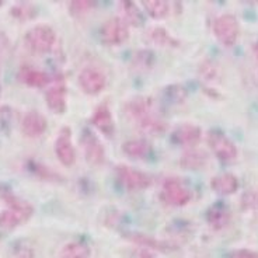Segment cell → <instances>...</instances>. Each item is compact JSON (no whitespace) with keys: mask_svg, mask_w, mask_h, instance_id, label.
Segmentation results:
<instances>
[{"mask_svg":"<svg viewBox=\"0 0 258 258\" xmlns=\"http://www.w3.org/2000/svg\"><path fill=\"white\" fill-rule=\"evenodd\" d=\"M208 145L212 149L213 155L222 161H232L237 157V148L236 145L220 132V131H211L208 135Z\"/></svg>","mask_w":258,"mask_h":258,"instance_id":"cell-4","label":"cell"},{"mask_svg":"<svg viewBox=\"0 0 258 258\" xmlns=\"http://www.w3.org/2000/svg\"><path fill=\"white\" fill-rule=\"evenodd\" d=\"M145 10L148 14L153 19L161 20L167 17L170 13V3L168 2H163V0H145L142 3Z\"/></svg>","mask_w":258,"mask_h":258,"instance_id":"cell-23","label":"cell"},{"mask_svg":"<svg viewBox=\"0 0 258 258\" xmlns=\"http://www.w3.org/2000/svg\"><path fill=\"white\" fill-rule=\"evenodd\" d=\"M161 197L171 207H184L191 201V191L180 180L167 178L163 182Z\"/></svg>","mask_w":258,"mask_h":258,"instance_id":"cell-5","label":"cell"},{"mask_svg":"<svg viewBox=\"0 0 258 258\" xmlns=\"http://www.w3.org/2000/svg\"><path fill=\"white\" fill-rule=\"evenodd\" d=\"M229 258H258V252L247 250V248H241V250H234L230 252Z\"/></svg>","mask_w":258,"mask_h":258,"instance_id":"cell-31","label":"cell"},{"mask_svg":"<svg viewBox=\"0 0 258 258\" xmlns=\"http://www.w3.org/2000/svg\"><path fill=\"white\" fill-rule=\"evenodd\" d=\"M79 86L80 89L90 96H96L98 93L105 89L107 86V79L105 75L97 68H84L83 71L79 73Z\"/></svg>","mask_w":258,"mask_h":258,"instance_id":"cell-7","label":"cell"},{"mask_svg":"<svg viewBox=\"0 0 258 258\" xmlns=\"http://www.w3.org/2000/svg\"><path fill=\"white\" fill-rule=\"evenodd\" d=\"M123 153L129 157L134 159H142L150 153V143L145 139H134V141H128L122 145Z\"/></svg>","mask_w":258,"mask_h":258,"instance_id":"cell-18","label":"cell"},{"mask_svg":"<svg viewBox=\"0 0 258 258\" xmlns=\"http://www.w3.org/2000/svg\"><path fill=\"white\" fill-rule=\"evenodd\" d=\"M46 118L38 111H28L21 119V132L27 138H38L46 131Z\"/></svg>","mask_w":258,"mask_h":258,"instance_id":"cell-10","label":"cell"},{"mask_svg":"<svg viewBox=\"0 0 258 258\" xmlns=\"http://www.w3.org/2000/svg\"><path fill=\"white\" fill-rule=\"evenodd\" d=\"M115 171L118 181L128 191H142L150 185V178L136 168L128 167V166H118Z\"/></svg>","mask_w":258,"mask_h":258,"instance_id":"cell-6","label":"cell"},{"mask_svg":"<svg viewBox=\"0 0 258 258\" xmlns=\"http://www.w3.org/2000/svg\"><path fill=\"white\" fill-rule=\"evenodd\" d=\"M118 9L122 12V20L126 24L139 27L143 23V16L134 2H121Z\"/></svg>","mask_w":258,"mask_h":258,"instance_id":"cell-19","label":"cell"},{"mask_svg":"<svg viewBox=\"0 0 258 258\" xmlns=\"http://www.w3.org/2000/svg\"><path fill=\"white\" fill-rule=\"evenodd\" d=\"M0 94H2V84H0Z\"/></svg>","mask_w":258,"mask_h":258,"instance_id":"cell-33","label":"cell"},{"mask_svg":"<svg viewBox=\"0 0 258 258\" xmlns=\"http://www.w3.org/2000/svg\"><path fill=\"white\" fill-rule=\"evenodd\" d=\"M91 123L96 126L100 132H103L105 136H112L114 131H115V123H114V118L111 114L108 105L101 104L98 105L94 111V114L91 116Z\"/></svg>","mask_w":258,"mask_h":258,"instance_id":"cell-13","label":"cell"},{"mask_svg":"<svg viewBox=\"0 0 258 258\" xmlns=\"http://www.w3.org/2000/svg\"><path fill=\"white\" fill-rule=\"evenodd\" d=\"M252 52H254V55H255V58H257L258 60V42L257 44H254V46H252Z\"/></svg>","mask_w":258,"mask_h":258,"instance_id":"cell-32","label":"cell"},{"mask_svg":"<svg viewBox=\"0 0 258 258\" xmlns=\"http://www.w3.org/2000/svg\"><path fill=\"white\" fill-rule=\"evenodd\" d=\"M230 218H232L230 211L223 204H220V202L209 208V211L207 213L208 223L215 230H220V229L226 227V226L229 225V222H230Z\"/></svg>","mask_w":258,"mask_h":258,"instance_id":"cell-15","label":"cell"},{"mask_svg":"<svg viewBox=\"0 0 258 258\" xmlns=\"http://www.w3.org/2000/svg\"><path fill=\"white\" fill-rule=\"evenodd\" d=\"M10 53V42L5 34L0 32V62L5 60Z\"/></svg>","mask_w":258,"mask_h":258,"instance_id":"cell-30","label":"cell"},{"mask_svg":"<svg viewBox=\"0 0 258 258\" xmlns=\"http://www.w3.org/2000/svg\"><path fill=\"white\" fill-rule=\"evenodd\" d=\"M96 6L93 2H83V0H79V2H72L71 12L73 16H83V14H87L90 12L93 7Z\"/></svg>","mask_w":258,"mask_h":258,"instance_id":"cell-29","label":"cell"},{"mask_svg":"<svg viewBox=\"0 0 258 258\" xmlns=\"http://www.w3.org/2000/svg\"><path fill=\"white\" fill-rule=\"evenodd\" d=\"M26 44L27 46L35 53H46L52 49L56 41L55 30L48 24H39L30 28L26 32Z\"/></svg>","mask_w":258,"mask_h":258,"instance_id":"cell-1","label":"cell"},{"mask_svg":"<svg viewBox=\"0 0 258 258\" xmlns=\"http://www.w3.org/2000/svg\"><path fill=\"white\" fill-rule=\"evenodd\" d=\"M138 123H139V128L142 129L143 132L152 134V135H159V134L166 131V123L161 122L159 118H156L152 114L143 116L142 119L138 121Z\"/></svg>","mask_w":258,"mask_h":258,"instance_id":"cell-25","label":"cell"},{"mask_svg":"<svg viewBox=\"0 0 258 258\" xmlns=\"http://www.w3.org/2000/svg\"><path fill=\"white\" fill-rule=\"evenodd\" d=\"M82 146H83V153L86 160L93 166H101L105 160V150L101 142L98 141L91 131L86 129L82 135Z\"/></svg>","mask_w":258,"mask_h":258,"instance_id":"cell-9","label":"cell"},{"mask_svg":"<svg viewBox=\"0 0 258 258\" xmlns=\"http://www.w3.org/2000/svg\"><path fill=\"white\" fill-rule=\"evenodd\" d=\"M45 101L48 108L56 114L62 115L66 111V89L62 83H55L45 93Z\"/></svg>","mask_w":258,"mask_h":258,"instance_id":"cell-12","label":"cell"},{"mask_svg":"<svg viewBox=\"0 0 258 258\" xmlns=\"http://www.w3.org/2000/svg\"><path fill=\"white\" fill-rule=\"evenodd\" d=\"M211 187L215 192L220 194V195H230L239 189V180L236 175L225 173V174L213 177L211 181Z\"/></svg>","mask_w":258,"mask_h":258,"instance_id":"cell-16","label":"cell"},{"mask_svg":"<svg viewBox=\"0 0 258 258\" xmlns=\"http://www.w3.org/2000/svg\"><path fill=\"white\" fill-rule=\"evenodd\" d=\"M202 131L194 123H181L173 132V141L184 148H195L201 141Z\"/></svg>","mask_w":258,"mask_h":258,"instance_id":"cell-11","label":"cell"},{"mask_svg":"<svg viewBox=\"0 0 258 258\" xmlns=\"http://www.w3.org/2000/svg\"><path fill=\"white\" fill-rule=\"evenodd\" d=\"M19 79L27 86L30 87H37V89H41V87H45L46 84L51 82V78L46 75L45 72L38 71L35 68H31V66H23L20 69Z\"/></svg>","mask_w":258,"mask_h":258,"instance_id":"cell-14","label":"cell"},{"mask_svg":"<svg viewBox=\"0 0 258 258\" xmlns=\"http://www.w3.org/2000/svg\"><path fill=\"white\" fill-rule=\"evenodd\" d=\"M55 155L59 159V161L66 167H71L75 164L76 152H75V146L72 142L71 128L64 126L59 131L58 138L55 141Z\"/></svg>","mask_w":258,"mask_h":258,"instance_id":"cell-8","label":"cell"},{"mask_svg":"<svg viewBox=\"0 0 258 258\" xmlns=\"http://www.w3.org/2000/svg\"><path fill=\"white\" fill-rule=\"evenodd\" d=\"M0 6H2V2H0Z\"/></svg>","mask_w":258,"mask_h":258,"instance_id":"cell-34","label":"cell"},{"mask_svg":"<svg viewBox=\"0 0 258 258\" xmlns=\"http://www.w3.org/2000/svg\"><path fill=\"white\" fill-rule=\"evenodd\" d=\"M207 163V155L201 150H189L181 157V167L188 170H200Z\"/></svg>","mask_w":258,"mask_h":258,"instance_id":"cell-22","label":"cell"},{"mask_svg":"<svg viewBox=\"0 0 258 258\" xmlns=\"http://www.w3.org/2000/svg\"><path fill=\"white\" fill-rule=\"evenodd\" d=\"M213 34L222 45L230 48L239 38V20L233 14H222L213 23Z\"/></svg>","mask_w":258,"mask_h":258,"instance_id":"cell-2","label":"cell"},{"mask_svg":"<svg viewBox=\"0 0 258 258\" xmlns=\"http://www.w3.org/2000/svg\"><path fill=\"white\" fill-rule=\"evenodd\" d=\"M2 198L7 204V208H12V209H16V211H20V212H24L27 215H30V216L34 212V209H32V207L28 202L19 198L12 191H6V189L2 191Z\"/></svg>","mask_w":258,"mask_h":258,"instance_id":"cell-24","label":"cell"},{"mask_svg":"<svg viewBox=\"0 0 258 258\" xmlns=\"http://www.w3.org/2000/svg\"><path fill=\"white\" fill-rule=\"evenodd\" d=\"M90 248L83 241H71L60 250L59 258H90Z\"/></svg>","mask_w":258,"mask_h":258,"instance_id":"cell-20","label":"cell"},{"mask_svg":"<svg viewBox=\"0 0 258 258\" xmlns=\"http://www.w3.org/2000/svg\"><path fill=\"white\" fill-rule=\"evenodd\" d=\"M125 111L126 114L131 115L134 119L139 121L142 119L143 116H146L150 114V101L145 97H139V98H135L132 101H129L125 107Z\"/></svg>","mask_w":258,"mask_h":258,"instance_id":"cell-21","label":"cell"},{"mask_svg":"<svg viewBox=\"0 0 258 258\" xmlns=\"http://www.w3.org/2000/svg\"><path fill=\"white\" fill-rule=\"evenodd\" d=\"M35 7L32 6V5H28V3H20L17 6H14L12 9V16L16 17V19L23 20V21H26V20L32 19L34 16H35Z\"/></svg>","mask_w":258,"mask_h":258,"instance_id":"cell-28","label":"cell"},{"mask_svg":"<svg viewBox=\"0 0 258 258\" xmlns=\"http://www.w3.org/2000/svg\"><path fill=\"white\" fill-rule=\"evenodd\" d=\"M148 35L150 42L159 46H168L175 44L174 39L171 38L170 34L166 30H163V28H155V30H152V31L149 32Z\"/></svg>","mask_w":258,"mask_h":258,"instance_id":"cell-26","label":"cell"},{"mask_svg":"<svg viewBox=\"0 0 258 258\" xmlns=\"http://www.w3.org/2000/svg\"><path fill=\"white\" fill-rule=\"evenodd\" d=\"M240 205L243 211H255L258 209V188H252L243 194Z\"/></svg>","mask_w":258,"mask_h":258,"instance_id":"cell-27","label":"cell"},{"mask_svg":"<svg viewBox=\"0 0 258 258\" xmlns=\"http://www.w3.org/2000/svg\"><path fill=\"white\" fill-rule=\"evenodd\" d=\"M28 219H30V215L16 211V209H12V208H7V209L0 212V229H3V230H13L17 226L24 223Z\"/></svg>","mask_w":258,"mask_h":258,"instance_id":"cell-17","label":"cell"},{"mask_svg":"<svg viewBox=\"0 0 258 258\" xmlns=\"http://www.w3.org/2000/svg\"><path fill=\"white\" fill-rule=\"evenodd\" d=\"M100 37L105 45H121L129 38L128 24L121 17H112L101 26Z\"/></svg>","mask_w":258,"mask_h":258,"instance_id":"cell-3","label":"cell"}]
</instances>
